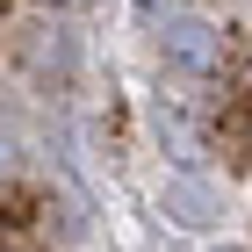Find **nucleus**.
I'll return each mask as SVG.
<instances>
[{"label": "nucleus", "instance_id": "obj_2", "mask_svg": "<svg viewBox=\"0 0 252 252\" xmlns=\"http://www.w3.org/2000/svg\"><path fill=\"white\" fill-rule=\"evenodd\" d=\"M166 209H173L180 223H209V194L194 188V180H180V188H166Z\"/></svg>", "mask_w": 252, "mask_h": 252}, {"label": "nucleus", "instance_id": "obj_1", "mask_svg": "<svg viewBox=\"0 0 252 252\" xmlns=\"http://www.w3.org/2000/svg\"><path fill=\"white\" fill-rule=\"evenodd\" d=\"M158 51H166V72H180V79H216V72H223V29L202 22V15L166 22Z\"/></svg>", "mask_w": 252, "mask_h": 252}]
</instances>
